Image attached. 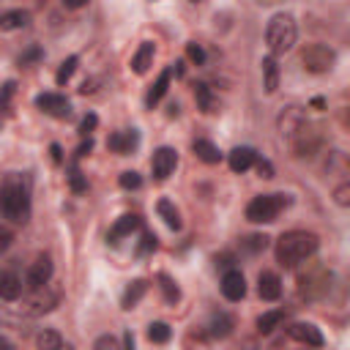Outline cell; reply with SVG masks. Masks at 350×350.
I'll use <instances>...</instances> for the list:
<instances>
[{"label": "cell", "instance_id": "24", "mask_svg": "<svg viewBox=\"0 0 350 350\" xmlns=\"http://www.w3.org/2000/svg\"><path fill=\"white\" fill-rule=\"evenodd\" d=\"M191 150H194V156H197L200 161H205V164H219V161H221V153H219V148H216L211 139H194Z\"/></svg>", "mask_w": 350, "mask_h": 350}, {"label": "cell", "instance_id": "37", "mask_svg": "<svg viewBox=\"0 0 350 350\" xmlns=\"http://www.w3.org/2000/svg\"><path fill=\"white\" fill-rule=\"evenodd\" d=\"M186 55H189V60H191V63H197V66H202V63H205V52H202V46H200V44H186Z\"/></svg>", "mask_w": 350, "mask_h": 350}, {"label": "cell", "instance_id": "13", "mask_svg": "<svg viewBox=\"0 0 350 350\" xmlns=\"http://www.w3.org/2000/svg\"><path fill=\"white\" fill-rule=\"evenodd\" d=\"M137 145H139V134H137V129L115 131V134H109V139H107V148H109L112 153H120V156H129Z\"/></svg>", "mask_w": 350, "mask_h": 350}, {"label": "cell", "instance_id": "33", "mask_svg": "<svg viewBox=\"0 0 350 350\" xmlns=\"http://www.w3.org/2000/svg\"><path fill=\"white\" fill-rule=\"evenodd\" d=\"M68 186H71V191H77V194H82L85 189H88V180H85V175H82V170L77 167V164H68Z\"/></svg>", "mask_w": 350, "mask_h": 350}, {"label": "cell", "instance_id": "10", "mask_svg": "<svg viewBox=\"0 0 350 350\" xmlns=\"http://www.w3.org/2000/svg\"><path fill=\"white\" fill-rule=\"evenodd\" d=\"M36 107L41 112L52 115V118H68L71 115V104L60 93H41V96H36Z\"/></svg>", "mask_w": 350, "mask_h": 350}, {"label": "cell", "instance_id": "2", "mask_svg": "<svg viewBox=\"0 0 350 350\" xmlns=\"http://www.w3.org/2000/svg\"><path fill=\"white\" fill-rule=\"evenodd\" d=\"M320 241L314 232H306V230H290V232H282L279 241H276V262L284 265V268H298L301 262H306L314 252H317Z\"/></svg>", "mask_w": 350, "mask_h": 350}, {"label": "cell", "instance_id": "18", "mask_svg": "<svg viewBox=\"0 0 350 350\" xmlns=\"http://www.w3.org/2000/svg\"><path fill=\"white\" fill-rule=\"evenodd\" d=\"M142 224V219L137 216V213H123L115 224H112V230H109V243H118L120 238H126V235H131L137 227Z\"/></svg>", "mask_w": 350, "mask_h": 350}, {"label": "cell", "instance_id": "30", "mask_svg": "<svg viewBox=\"0 0 350 350\" xmlns=\"http://www.w3.org/2000/svg\"><path fill=\"white\" fill-rule=\"evenodd\" d=\"M159 287H161V295H164L167 304H178V301H180V290H178V284H175L167 273H159Z\"/></svg>", "mask_w": 350, "mask_h": 350}, {"label": "cell", "instance_id": "16", "mask_svg": "<svg viewBox=\"0 0 350 350\" xmlns=\"http://www.w3.org/2000/svg\"><path fill=\"white\" fill-rule=\"evenodd\" d=\"M22 279L8 271V268H0V301H16L22 295Z\"/></svg>", "mask_w": 350, "mask_h": 350}, {"label": "cell", "instance_id": "9", "mask_svg": "<svg viewBox=\"0 0 350 350\" xmlns=\"http://www.w3.org/2000/svg\"><path fill=\"white\" fill-rule=\"evenodd\" d=\"M178 167V153L172 148H159L153 150V159H150V170H153V178L156 180H167Z\"/></svg>", "mask_w": 350, "mask_h": 350}, {"label": "cell", "instance_id": "20", "mask_svg": "<svg viewBox=\"0 0 350 350\" xmlns=\"http://www.w3.org/2000/svg\"><path fill=\"white\" fill-rule=\"evenodd\" d=\"M260 68H262V88H265V93L268 96L276 93V88H279V63H276V57L273 55H265L262 63H260Z\"/></svg>", "mask_w": 350, "mask_h": 350}, {"label": "cell", "instance_id": "44", "mask_svg": "<svg viewBox=\"0 0 350 350\" xmlns=\"http://www.w3.org/2000/svg\"><path fill=\"white\" fill-rule=\"evenodd\" d=\"M93 347H96V350H101V347H118V339H115V336H98Z\"/></svg>", "mask_w": 350, "mask_h": 350}, {"label": "cell", "instance_id": "48", "mask_svg": "<svg viewBox=\"0 0 350 350\" xmlns=\"http://www.w3.org/2000/svg\"><path fill=\"white\" fill-rule=\"evenodd\" d=\"M123 345H126V347H134V336H131V331L123 334Z\"/></svg>", "mask_w": 350, "mask_h": 350}, {"label": "cell", "instance_id": "8", "mask_svg": "<svg viewBox=\"0 0 350 350\" xmlns=\"http://www.w3.org/2000/svg\"><path fill=\"white\" fill-rule=\"evenodd\" d=\"M52 271H55V265H52V257H49V254H38V257L30 262L27 273H25V284H27L30 290H36V287H44V284H49V279H52Z\"/></svg>", "mask_w": 350, "mask_h": 350}, {"label": "cell", "instance_id": "25", "mask_svg": "<svg viewBox=\"0 0 350 350\" xmlns=\"http://www.w3.org/2000/svg\"><path fill=\"white\" fill-rule=\"evenodd\" d=\"M156 211H159V216L164 219V224H167L170 230H180V213H178V208H175L172 200L161 197V200L156 202Z\"/></svg>", "mask_w": 350, "mask_h": 350}, {"label": "cell", "instance_id": "41", "mask_svg": "<svg viewBox=\"0 0 350 350\" xmlns=\"http://www.w3.org/2000/svg\"><path fill=\"white\" fill-rule=\"evenodd\" d=\"M41 57V49L38 46H30L25 55H19V66H27V63H33V60H38Z\"/></svg>", "mask_w": 350, "mask_h": 350}, {"label": "cell", "instance_id": "42", "mask_svg": "<svg viewBox=\"0 0 350 350\" xmlns=\"http://www.w3.org/2000/svg\"><path fill=\"white\" fill-rule=\"evenodd\" d=\"M14 88H16L14 82H5L3 85V90H0V107H8V98L14 96Z\"/></svg>", "mask_w": 350, "mask_h": 350}, {"label": "cell", "instance_id": "5", "mask_svg": "<svg viewBox=\"0 0 350 350\" xmlns=\"http://www.w3.org/2000/svg\"><path fill=\"white\" fill-rule=\"evenodd\" d=\"M301 63H304V68L309 74H325V71L334 68L336 52L331 46H325V44H306L301 49Z\"/></svg>", "mask_w": 350, "mask_h": 350}, {"label": "cell", "instance_id": "35", "mask_svg": "<svg viewBox=\"0 0 350 350\" xmlns=\"http://www.w3.org/2000/svg\"><path fill=\"white\" fill-rule=\"evenodd\" d=\"M334 200H336L339 205H350V183H347V180H342V183L334 189Z\"/></svg>", "mask_w": 350, "mask_h": 350}, {"label": "cell", "instance_id": "23", "mask_svg": "<svg viewBox=\"0 0 350 350\" xmlns=\"http://www.w3.org/2000/svg\"><path fill=\"white\" fill-rule=\"evenodd\" d=\"M194 98H197V104H200L202 112H219V98H216V93L211 90V85L197 82V85H194Z\"/></svg>", "mask_w": 350, "mask_h": 350}, {"label": "cell", "instance_id": "49", "mask_svg": "<svg viewBox=\"0 0 350 350\" xmlns=\"http://www.w3.org/2000/svg\"><path fill=\"white\" fill-rule=\"evenodd\" d=\"M0 347H11V339H5V336H0Z\"/></svg>", "mask_w": 350, "mask_h": 350}, {"label": "cell", "instance_id": "4", "mask_svg": "<svg viewBox=\"0 0 350 350\" xmlns=\"http://www.w3.org/2000/svg\"><path fill=\"white\" fill-rule=\"evenodd\" d=\"M290 205L287 194H260L246 205V219L254 224H268L276 221V216Z\"/></svg>", "mask_w": 350, "mask_h": 350}, {"label": "cell", "instance_id": "19", "mask_svg": "<svg viewBox=\"0 0 350 350\" xmlns=\"http://www.w3.org/2000/svg\"><path fill=\"white\" fill-rule=\"evenodd\" d=\"M257 293H260L262 301H276V298L282 295V282H279V276L271 273V271H262L260 279H257Z\"/></svg>", "mask_w": 350, "mask_h": 350}, {"label": "cell", "instance_id": "36", "mask_svg": "<svg viewBox=\"0 0 350 350\" xmlns=\"http://www.w3.org/2000/svg\"><path fill=\"white\" fill-rule=\"evenodd\" d=\"M243 246H246L249 252H260V249L268 246V238H265V235H249V238H243Z\"/></svg>", "mask_w": 350, "mask_h": 350}, {"label": "cell", "instance_id": "12", "mask_svg": "<svg viewBox=\"0 0 350 350\" xmlns=\"http://www.w3.org/2000/svg\"><path fill=\"white\" fill-rule=\"evenodd\" d=\"M221 295L227 301H241L246 295V279L238 268H230L224 276H221Z\"/></svg>", "mask_w": 350, "mask_h": 350}, {"label": "cell", "instance_id": "7", "mask_svg": "<svg viewBox=\"0 0 350 350\" xmlns=\"http://www.w3.org/2000/svg\"><path fill=\"white\" fill-rule=\"evenodd\" d=\"M306 126H309V120H306V115H304L301 107H284V109H282V115H279V134H282L287 142H290L295 134H301Z\"/></svg>", "mask_w": 350, "mask_h": 350}, {"label": "cell", "instance_id": "17", "mask_svg": "<svg viewBox=\"0 0 350 350\" xmlns=\"http://www.w3.org/2000/svg\"><path fill=\"white\" fill-rule=\"evenodd\" d=\"M170 79H172V66H167V68L159 74V79L150 85V90H148V96H145V107H148V109H153V107L164 98V93H167V88H170Z\"/></svg>", "mask_w": 350, "mask_h": 350}, {"label": "cell", "instance_id": "21", "mask_svg": "<svg viewBox=\"0 0 350 350\" xmlns=\"http://www.w3.org/2000/svg\"><path fill=\"white\" fill-rule=\"evenodd\" d=\"M153 55H156V46H153L150 41H142L139 49H137L134 57H131V68H134V74H148V68L153 66Z\"/></svg>", "mask_w": 350, "mask_h": 350}, {"label": "cell", "instance_id": "31", "mask_svg": "<svg viewBox=\"0 0 350 350\" xmlns=\"http://www.w3.org/2000/svg\"><path fill=\"white\" fill-rule=\"evenodd\" d=\"M170 336H172V328H170L167 323H150V325H148V339H150L153 345H167Z\"/></svg>", "mask_w": 350, "mask_h": 350}, {"label": "cell", "instance_id": "27", "mask_svg": "<svg viewBox=\"0 0 350 350\" xmlns=\"http://www.w3.org/2000/svg\"><path fill=\"white\" fill-rule=\"evenodd\" d=\"M282 320H284V312H282V309L262 312V314L257 317V331H260V334H273V331L282 325Z\"/></svg>", "mask_w": 350, "mask_h": 350}, {"label": "cell", "instance_id": "26", "mask_svg": "<svg viewBox=\"0 0 350 350\" xmlns=\"http://www.w3.org/2000/svg\"><path fill=\"white\" fill-rule=\"evenodd\" d=\"M30 22V14L27 11H22V8H14V11H5V14H0V30H22L25 25Z\"/></svg>", "mask_w": 350, "mask_h": 350}, {"label": "cell", "instance_id": "50", "mask_svg": "<svg viewBox=\"0 0 350 350\" xmlns=\"http://www.w3.org/2000/svg\"><path fill=\"white\" fill-rule=\"evenodd\" d=\"M191 3H200V0H191Z\"/></svg>", "mask_w": 350, "mask_h": 350}, {"label": "cell", "instance_id": "11", "mask_svg": "<svg viewBox=\"0 0 350 350\" xmlns=\"http://www.w3.org/2000/svg\"><path fill=\"white\" fill-rule=\"evenodd\" d=\"M317 145H320V134L314 131L312 123H309L301 134H295V137L290 139V150H293V156H312V153L317 150Z\"/></svg>", "mask_w": 350, "mask_h": 350}, {"label": "cell", "instance_id": "28", "mask_svg": "<svg viewBox=\"0 0 350 350\" xmlns=\"http://www.w3.org/2000/svg\"><path fill=\"white\" fill-rule=\"evenodd\" d=\"M36 345L41 350H57V347H63V336L57 331H52V328H44V331H38Z\"/></svg>", "mask_w": 350, "mask_h": 350}, {"label": "cell", "instance_id": "6", "mask_svg": "<svg viewBox=\"0 0 350 350\" xmlns=\"http://www.w3.org/2000/svg\"><path fill=\"white\" fill-rule=\"evenodd\" d=\"M57 290L55 287H49V284H44V287H36L27 298H22V312L25 314H30V317H36V314H46V312H52L55 306H57Z\"/></svg>", "mask_w": 350, "mask_h": 350}, {"label": "cell", "instance_id": "14", "mask_svg": "<svg viewBox=\"0 0 350 350\" xmlns=\"http://www.w3.org/2000/svg\"><path fill=\"white\" fill-rule=\"evenodd\" d=\"M254 161H257V150L249 148V145L232 148V150L227 153V164H230L232 172H246L249 167H254Z\"/></svg>", "mask_w": 350, "mask_h": 350}, {"label": "cell", "instance_id": "22", "mask_svg": "<svg viewBox=\"0 0 350 350\" xmlns=\"http://www.w3.org/2000/svg\"><path fill=\"white\" fill-rule=\"evenodd\" d=\"M145 293H148V282H145V279H134V282L123 290V295H120V309H134V306L142 301Z\"/></svg>", "mask_w": 350, "mask_h": 350}, {"label": "cell", "instance_id": "34", "mask_svg": "<svg viewBox=\"0 0 350 350\" xmlns=\"http://www.w3.org/2000/svg\"><path fill=\"white\" fill-rule=\"evenodd\" d=\"M120 186L123 189H139L142 186V178L134 170H126V172H120Z\"/></svg>", "mask_w": 350, "mask_h": 350}, {"label": "cell", "instance_id": "15", "mask_svg": "<svg viewBox=\"0 0 350 350\" xmlns=\"http://www.w3.org/2000/svg\"><path fill=\"white\" fill-rule=\"evenodd\" d=\"M287 334L295 339V342H301V345H312V347H323V334L312 325V323H293L290 328H287Z\"/></svg>", "mask_w": 350, "mask_h": 350}, {"label": "cell", "instance_id": "40", "mask_svg": "<svg viewBox=\"0 0 350 350\" xmlns=\"http://www.w3.org/2000/svg\"><path fill=\"white\" fill-rule=\"evenodd\" d=\"M254 167H257L260 178H273V164H271L268 159H257V161H254Z\"/></svg>", "mask_w": 350, "mask_h": 350}, {"label": "cell", "instance_id": "3", "mask_svg": "<svg viewBox=\"0 0 350 350\" xmlns=\"http://www.w3.org/2000/svg\"><path fill=\"white\" fill-rule=\"evenodd\" d=\"M295 38H298V27H295V19L293 14H273L268 27H265V44L271 49V55H284L295 46Z\"/></svg>", "mask_w": 350, "mask_h": 350}, {"label": "cell", "instance_id": "47", "mask_svg": "<svg viewBox=\"0 0 350 350\" xmlns=\"http://www.w3.org/2000/svg\"><path fill=\"white\" fill-rule=\"evenodd\" d=\"M49 150H52V159H55V161L60 164V161H63V153H60V145H52Z\"/></svg>", "mask_w": 350, "mask_h": 350}, {"label": "cell", "instance_id": "46", "mask_svg": "<svg viewBox=\"0 0 350 350\" xmlns=\"http://www.w3.org/2000/svg\"><path fill=\"white\" fill-rule=\"evenodd\" d=\"M63 5H66V8H71V11H77V8L88 5V0H63Z\"/></svg>", "mask_w": 350, "mask_h": 350}, {"label": "cell", "instance_id": "32", "mask_svg": "<svg viewBox=\"0 0 350 350\" xmlns=\"http://www.w3.org/2000/svg\"><path fill=\"white\" fill-rule=\"evenodd\" d=\"M77 63H79V57H77V55L66 57V60L60 63L57 74H55V82H57V85H66V82H68V79L74 77V71H77Z\"/></svg>", "mask_w": 350, "mask_h": 350}, {"label": "cell", "instance_id": "45", "mask_svg": "<svg viewBox=\"0 0 350 350\" xmlns=\"http://www.w3.org/2000/svg\"><path fill=\"white\" fill-rule=\"evenodd\" d=\"M90 150H93V142H90V139H85V142L77 148V156H88Z\"/></svg>", "mask_w": 350, "mask_h": 350}, {"label": "cell", "instance_id": "39", "mask_svg": "<svg viewBox=\"0 0 350 350\" xmlns=\"http://www.w3.org/2000/svg\"><path fill=\"white\" fill-rule=\"evenodd\" d=\"M156 249V235L153 232H142V243H139V254H148V252H153Z\"/></svg>", "mask_w": 350, "mask_h": 350}, {"label": "cell", "instance_id": "29", "mask_svg": "<svg viewBox=\"0 0 350 350\" xmlns=\"http://www.w3.org/2000/svg\"><path fill=\"white\" fill-rule=\"evenodd\" d=\"M211 334L213 336H227L230 331H232V317L230 314H224V312H216L213 317H211Z\"/></svg>", "mask_w": 350, "mask_h": 350}, {"label": "cell", "instance_id": "38", "mask_svg": "<svg viewBox=\"0 0 350 350\" xmlns=\"http://www.w3.org/2000/svg\"><path fill=\"white\" fill-rule=\"evenodd\" d=\"M96 126H98V118H96L93 112H88V115L82 118V123H79V134H82V137H88V134H90Z\"/></svg>", "mask_w": 350, "mask_h": 350}, {"label": "cell", "instance_id": "1", "mask_svg": "<svg viewBox=\"0 0 350 350\" xmlns=\"http://www.w3.org/2000/svg\"><path fill=\"white\" fill-rule=\"evenodd\" d=\"M0 213L14 224H25L30 219V178L11 172L0 183Z\"/></svg>", "mask_w": 350, "mask_h": 350}, {"label": "cell", "instance_id": "43", "mask_svg": "<svg viewBox=\"0 0 350 350\" xmlns=\"http://www.w3.org/2000/svg\"><path fill=\"white\" fill-rule=\"evenodd\" d=\"M11 241H14V235H11V230H5V227H0V254L11 246Z\"/></svg>", "mask_w": 350, "mask_h": 350}]
</instances>
